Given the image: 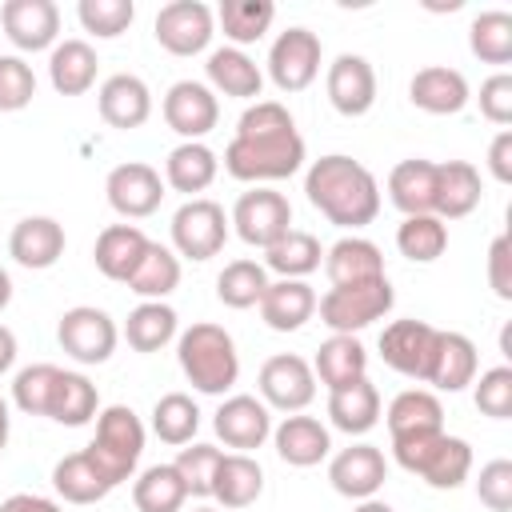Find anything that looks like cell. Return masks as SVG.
Segmentation results:
<instances>
[{
	"label": "cell",
	"mask_w": 512,
	"mask_h": 512,
	"mask_svg": "<svg viewBox=\"0 0 512 512\" xmlns=\"http://www.w3.org/2000/svg\"><path fill=\"white\" fill-rule=\"evenodd\" d=\"M56 340H60V348H64L76 364H104V360H112V352H116L120 328H116V320H112L104 308L76 304V308H68V312L60 316Z\"/></svg>",
	"instance_id": "obj_9"
},
{
	"label": "cell",
	"mask_w": 512,
	"mask_h": 512,
	"mask_svg": "<svg viewBox=\"0 0 512 512\" xmlns=\"http://www.w3.org/2000/svg\"><path fill=\"white\" fill-rule=\"evenodd\" d=\"M304 196L308 204L336 228H368L376 216H380V184L376 176L344 156V152H332V156H320L308 164L304 172Z\"/></svg>",
	"instance_id": "obj_2"
},
{
	"label": "cell",
	"mask_w": 512,
	"mask_h": 512,
	"mask_svg": "<svg viewBox=\"0 0 512 512\" xmlns=\"http://www.w3.org/2000/svg\"><path fill=\"white\" fill-rule=\"evenodd\" d=\"M328 420H332V428H340L348 436L372 432L376 420H380V392H376V384L364 376V380H352L344 388H332L328 392Z\"/></svg>",
	"instance_id": "obj_33"
},
{
	"label": "cell",
	"mask_w": 512,
	"mask_h": 512,
	"mask_svg": "<svg viewBox=\"0 0 512 512\" xmlns=\"http://www.w3.org/2000/svg\"><path fill=\"white\" fill-rule=\"evenodd\" d=\"M264 288H268V268L256 264V260H232L216 276V300L224 308H236V312L256 308Z\"/></svg>",
	"instance_id": "obj_46"
},
{
	"label": "cell",
	"mask_w": 512,
	"mask_h": 512,
	"mask_svg": "<svg viewBox=\"0 0 512 512\" xmlns=\"http://www.w3.org/2000/svg\"><path fill=\"white\" fill-rule=\"evenodd\" d=\"M480 368V352L464 332H436V352H432V372L428 384L436 392H464L476 380Z\"/></svg>",
	"instance_id": "obj_27"
},
{
	"label": "cell",
	"mask_w": 512,
	"mask_h": 512,
	"mask_svg": "<svg viewBox=\"0 0 512 512\" xmlns=\"http://www.w3.org/2000/svg\"><path fill=\"white\" fill-rule=\"evenodd\" d=\"M392 304H396L392 280L372 276V280H356V284H332L316 300V312H320V324H328L336 336H356L368 324L384 320L392 312Z\"/></svg>",
	"instance_id": "obj_4"
},
{
	"label": "cell",
	"mask_w": 512,
	"mask_h": 512,
	"mask_svg": "<svg viewBox=\"0 0 512 512\" xmlns=\"http://www.w3.org/2000/svg\"><path fill=\"white\" fill-rule=\"evenodd\" d=\"M220 456H224V452H220L216 444H188V448H180V452H176L172 468L180 472V480H184L188 496H200V500H208V496H212V480H216Z\"/></svg>",
	"instance_id": "obj_50"
},
{
	"label": "cell",
	"mask_w": 512,
	"mask_h": 512,
	"mask_svg": "<svg viewBox=\"0 0 512 512\" xmlns=\"http://www.w3.org/2000/svg\"><path fill=\"white\" fill-rule=\"evenodd\" d=\"M184 500H188V488L172 464H152L132 480L136 512H180Z\"/></svg>",
	"instance_id": "obj_43"
},
{
	"label": "cell",
	"mask_w": 512,
	"mask_h": 512,
	"mask_svg": "<svg viewBox=\"0 0 512 512\" xmlns=\"http://www.w3.org/2000/svg\"><path fill=\"white\" fill-rule=\"evenodd\" d=\"M276 20V4L272 0H224L216 8V24L224 28V40L232 48L256 44Z\"/></svg>",
	"instance_id": "obj_42"
},
{
	"label": "cell",
	"mask_w": 512,
	"mask_h": 512,
	"mask_svg": "<svg viewBox=\"0 0 512 512\" xmlns=\"http://www.w3.org/2000/svg\"><path fill=\"white\" fill-rule=\"evenodd\" d=\"M228 224L236 228V236L252 248H272L288 228H292V204L284 192L276 188H248L236 196Z\"/></svg>",
	"instance_id": "obj_8"
},
{
	"label": "cell",
	"mask_w": 512,
	"mask_h": 512,
	"mask_svg": "<svg viewBox=\"0 0 512 512\" xmlns=\"http://www.w3.org/2000/svg\"><path fill=\"white\" fill-rule=\"evenodd\" d=\"M152 36L172 56H200L216 36V12L204 0H172L156 12Z\"/></svg>",
	"instance_id": "obj_10"
},
{
	"label": "cell",
	"mask_w": 512,
	"mask_h": 512,
	"mask_svg": "<svg viewBox=\"0 0 512 512\" xmlns=\"http://www.w3.org/2000/svg\"><path fill=\"white\" fill-rule=\"evenodd\" d=\"M472 400L484 416L492 420H508L512 416V368L508 364H496L488 372H480V380H472Z\"/></svg>",
	"instance_id": "obj_51"
},
{
	"label": "cell",
	"mask_w": 512,
	"mask_h": 512,
	"mask_svg": "<svg viewBox=\"0 0 512 512\" xmlns=\"http://www.w3.org/2000/svg\"><path fill=\"white\" fill-rule=\"evenodd\" d=\"M152 432L172 444V448H184L192 444V436L200 432V408L188 392H164L156 404H152Z\"/></svg>",
	"instance_id": "obj_44"
},
{
	"label": "cell",
	"mask_w": 512,
	"mask_h": 512,
	"mask_svg": "<svg viewBox=\"0 0 512 512\" xmlns=\"http://www.w3.org/2000/svg\"><path fill=\"white\" fill-rule=\"evenodd\" d=\"M52 488H56V496L68 500V504H96V500H104V496L112 492L108 476L96 468V460H92L84 448L56 460V468H52Z\"/></svg>",
	"instance_id": "obj_36"
},
{
	"label": "cell",
	"mask_w": 512,
	"mask_h": 512,
	"mask_svg": "<svg viewBox=\"0 0 512 512\" xmlns=\"http://www.w3.org/2000/svg\"><path fill=\"white\" fill-rule=\"evenodd\" d=\"M212 428L216 436L236 448V452H252L260 448L268 436H272V408L260 400V396H248V392H236V396H224L216 416H212Z\"/></svg>",
	"instance_id": "obj_17"
},
{
	"label": "cell",
	"mask_w": 512,
	"mask_h": 512,
	"mask_svg": "<svg viewBox=\"0 0 512 512\" xmlns=\"http://www.w3.org/2000/svg\"><path fill=\"white\" fill-rule=\"evenodd\" d=\"M16 352H20V348H16V332H12L8 324H0V376L16 364Z\"/></svg>",
	"instance_id": "obj_58"
},
{
	"label": "cell",
	"mask_w": 512,
	"mask_h": 512,
	"mask_svg": "<svg viewBox=\"0 0 512 512\" xmlns=\"http://www.w3.org/2000/svg\"><path fill=\"white\" fill-rule=\"evenodd\" d=\"M0 28L20 52H52L60 36V8L52 0H8Z\"/></svg>",
	"instance_id": "obj_19"
},
{
	"label": "cell",
	"mask_w": 512,
	"mask_h": 512,
	"mask_svg": "<svg viewBox=\"0 0 512 512\" xmlns=\"http://www.w3.org/2000/svg\"><path fill=\"white\" fill-rule=\"evenodd\" d=\"M204 72H208V88L220 96H232V100H256L264 88V72L256 68V60L232 44L212 48Z\"/></svg>",
	"instance_id": "obj_28"
},
{
	"label": "cell",
	"mask_w": 512,
	"mask_h": 512,
	"mask_svg": "<svg viewBox=\"0 0 512 512\" xmlns=\"http://www.w3.org/2000/svg\"><path fill=\"white\" fill-rule=\"evenodd\" d=\"M324 272L332 284H356V280H372V276H388L384 272V252L364 240V236H340L332 248H324Z\"/></svg>",
	"instance_id": "obj_35"
},
{
	"label": "cell",
	"mask_w": 512,
	"mask_h": 512,
	"mask_svg": "<svg viewBox=\"0 0 512 512\" xmlns=\"http://www.w3.org/2000/svg\"><path fill=\"white\" fill-rule=\"evenodd\" d=\"M392 456L404 472L420 476L428 488L436 492H452L468 480L472 472V444L464 436H424V440H408V444H392Z\"/></svg>",
	"instance_id": "obj_6"
},
{
	"label": "cell",
	"mask_w": 512,
	"mask_h": 512,
	"mask_svg": "<svg viewBox=\"0 0 512 512\" xmlns=\"http://www.w3.org/2000/svg\"><path fill=\"white\" fill-rule=\"evenodd\" d=\"M408 100L428 112V116H456L468 108L472 92H468V80L460 68H448V64H428L420 68L412 80H408Z\"/></svg>",
	"instance_id": "obj_22"
},
{
	"label": "cell",
	"mask_w": 512,
	"mask_h": 512,
	"mask_svg": "<svg viewBox=\"0 0 512 512\" xmlns=\"http://www.w3.org/2000/svg\"><path fill=\"white\" fill-rule=\"evenodd\" d=\"M256 388H260V400L276 412H304L312 400H316V372L304 356L296 352H276L260 364V376H256Z\"/></svg>",
	"instance_id": "obj_12"
},
{
	"label": "cell",
	"mask_w": 512,
	"mask_h": 512,
	"mask_svg": "<svg viewBox=\"0 0 512 512\" xmlns=\"http://www.w3.org/2000/svg\"><path fill=\"white\" fill-rule=\"evenodd\" d=\"M388 480V460L376 444H348L328 460V484L348 500H372Z\"/></svg>",
	"instance_id": "obj_18"
},
{
	"label": "cell",
	"mask_w": 512,
	"mask_h": 512,
	"mask_svg": "<svg viewBox=\"0 0 512 512\" xmlns=\"http://www.w3.org/2000/svg\"><path fill=\"white\" fill-rule=\"evenodd\" d=\"M8 432H12V416H8V400L0 396V452L8 448Z\"/></svg>",
	"instance_id": "obj_59"
},
{
	"label": "cell",
	"mask_w": 512,
	"mask_h": 512,
	"mask_svg": "<svg viewBox=\"0 0 512 512\" xmlns=\"http://www.w3.org/2000/svg\"><path fill=\"white\" fill-rule=\"evenodd\" d=\"M96 108H100V120L108 128H120V132H132L140 124H148L152 116V92L140 76L132 72H116L100 84L96 92Z\"/></svg>",
	"instance_id": "obj_23"
},
{
	"label": "cell",
	"mask_w": 512,
	"mask_h": 512,
	"mask_svg": "<svg viewBox=\"0 0 512 512\" xmlns=\"http://www.w3.org/2000/svg\"><path fill=\"white\" fill-rule=\"evenodd\" d=\"M488 288L500 300H512V240L504 232L488 244Z\"/></svg>",
	"instance_id": "obj_55"
},
{
	"label": "cell",
	"mask_w": 512,
	"mask_h": 512,
	"mask_svg": "<svg viewBox=\"0 0 512 512\" xmlns=\"http://www.w3.org/2000/svg\"><path fill=\"white\" fill-rule=\"evenodd\" d=\"M76 20H80V28L92 32L96 40H116L120 32L132 28L136 4H132V0H80V4H76Z\"/></svg>",
	"instance_id": "obj_48"
},
{
	"label": "cell",
	"mask_w": 512,
	"mask_h": 512,
	"mask_svg": "<svg viewBox=\"0 0 512 512\" xmlns=\"http://www.w3.org/2000/svg\"><path fill=\"white\" fill-rule=\"evenodd\" d=\"M104 196H108V208L124 220H144L160 208L164 200V180L152 164L144 160H128V164H116L104 180Z\"/></svg>",
	"instance_id": "obj_14"
},
{
	"label": "cell",
	"mask_w": 512,
	"mask_h": 512,
	"mask_svg": "<svg viewBox=\"0 0 512 512\" xmlns=\"http://www.w3.org/2000/svg\"><path fill=\"white\" fill-rule=\"evenodd\" d=\"M436 332L428 320H392L384 332H380V360L408 376V380H420L428 384V372H432V352H436Z\"/></svg>",
	"instance_id": "obj_13"
},
{
	"label": "cell",
	"mask_w": 512,
	"mask_h": 512,
	"mask_svg": "<svg viewBox=\"0 0 512 512\" xmlns=\"http://www.w3.org/2000/svg\"><path fill=\"white\" fill-rule=\"evenodd\" d=\"M172 252L184 256V260H212L220 256L224 240H228V216L216 200L208 196H196V200H184L176 212H172Z\"/></svg>",
	"instance_id": "obj_7"
},
{
	"label": "cell",
	"mask_w": 512,
	"mask_h": 512,
	"mask_svg": "<svg viewBox=\"0 0 512 512\" xmlns=\"http://www.w3.org/2000/svg\"><path fill=\"white\" fill-rule=\"evenodd\" d=\"M0 512H64V508L36 492H12L8 500H0Z\"/></svg>",
	"instance_id": "obj_57"
},
{
	"label": "cell",
	"mask_w": 512,
	"mask_h": 512,
	"mask_svg": "<svg viewBox=\"0 0 512 512\" xmlns=\"http://www.w3.org/2000/svg\"><path fill=\"white\" fill-rule=\"evenodd\" d=\"M352 512H396V508H392L388 500H376V496H372V500H356Z\"/></svg>",
	"instance_id": "obj_60"
},
{
	"label": "cell",
	"mask_w": 512,
	"mask_h": 512,
	"mask_svg": "<svg viewBox=\"0 0 512 512\" xmlns=\"http://www.w3.org/2000/svg\"><path fill=\"white\" fill-rule=\"evenodd\" d=\"M64 224L52 216H24L16 220V228L8 232V256L28 268V272H44L64 256Z\"/></svg>",
	"instance_id": "obj_20"
},
{
	"label": "cell",
	"mask_w": 512,
	"mask_h": 512,
	"mask_svg": "<svg viewBox=\"0 0 512 512\" xmlns=\"http://www.w3.org/2000/svg\"><path fill=\"white\" fill-rule=\"evenodd\" d=\"M480 196H484V184L468 160L436 164V216L440 220H460V216L476 212Z\"/></svg>",
	"instance_id": "obj_34"
},
{
	"label": "cell",
	"mask_w": 512,
	"mask_h": 512,
	"mask_svg": "<svg viewBox=\"0 0 512 512\" xmlns=\"http://www.w3.org/2000/svg\"><path fill=\"white\" fill-rule=\"evenodd\" d=\"M176 328H180V316H176L172 304H164V300H140L128 312V320H124V340L136 352H160V348H168L180 336Z\"/></svg>",
	"instance_id": "obj_37"
},
{
	"label": "cell",
	"mask_w": 512,
	"mask_h": 512,
	"mask_svg": "<svg viewBox=\"0 0 512 512\" xmlns=\"http://www.w3.org/2000/svg\"><path fill=\"white\" fill-rule=\"evenodd\" d=\"M312 372H316V380L332 392V388H344V384H352V380H364L368 376V352H364V344L356 340V336H328L324 344H320V352H316V360H312Z\"/></svg>",
	"instance_id": "obj_38"
},
{
	"label": "cell",
	"mask_w": 512,
	"mask_h": 512,
	"mask_svg": "<svg viewBox=\"0 0 512 512\" xmlns=\"http://www.w3.org/2000/svg\"><path fill=\"white\" fill-rule=\"evenodd\" d=\"M264 492V468L260 460H252L248 452H224L220 456V468H216V480H212V500L228 512L236 508H248L256 504Z\"/></svg>",
	"instance_id": "obj_31"
},
{
	"label": "cell",
	"mask_w": 512,
	"mask_h": 512,
	"mask_svg": "<svg viewBox=\"0 0 512 512\" xmlns=\"http://www.w3.org/2000/svg\"><path fill=\"white\" fill-rule=\"evenodd\" d=\"M324 264V248L312 232L288 228L272 248H264V268L276 272L280 280H304Z\"/></svg>",
	"instance_id": "obj_40"
},
{
	"label": "cell",
	"mask_w": 512,
	"mask_h": 512,
	"mask_svg": "<svg viewBox=\"0 0 512 512\" xmlns=\"http://www.w3.org/2000/svg\"><path fill=\"white\" fill-rule=\"evenodd\" d=\"M320 36L308 32V28H284L272 48H268V80L280 88V92H304L316 76H320Z\"/></svg>",
	"instance_id": "obj_11"
},
{
	"label": "cell",
	"mask_w": 512,
	"mask_h": 512,
	"mask_svg": "<svg viewBox=\"0 0 512 512\" xmlns=\"http://www.w3.org/2000/svg\"><path fill=\"white\" fill-rule=\"evenodd\" d=\"M12 304V276H8V268H0V312Z\"/></svg>",
	"instance_id": "obj_61"
},
{
	"label": "cell",
	"mask_w": 512,
	"mask_h": 512,
	"mask_svg": "<svg viewBox=\"0 0 512 512\" xmlns=\"http://www.w3.org/2000/svg\"><path fill=\"white\" fill-rule=\"evenodd\" d=\"M164 124L184 140H204L220 124V100L204 80H176L164 92Z\"/></svg>",
	"instance_id": "obj_15"
},
{
	"label": "cell",
	"mask_w": 512,
	"mask_h": 512,
	"mask_svg": "<svg viewBox=\"0 0 512 512\" xmlns=\"http://www.w3.org/2000/svg\"><path fill=\"white\" fill-rule=\"evenodd\" d=\"M476 496H480L484 508L508 512L512 508V460H504V456L488 460L476 476Z\"/></svg>",
	"instance_id": "obj_53"
},
{
	"label": "cell",
	"mask_w": 512,
	"mask_h": 512,
	"mask_svg": "<svg viewBox=\"0 0 512 512\" xmlns=\"http://www.w3.org/2000/svg\"><path fill=\"white\" fill-rule=\"evenodd\" d=\"M176 360L184 380L204 396H224L240 380V352L228 328L200 320L176 336Z\"/></svg>",
	"instance_id": "obj_3"
},
{
	"label": "cell",
	"mask_w": 512,
	"mask_h": 512,
	"mask_svg": "<svg viewBox=\"0 0 512 512\" xmlns=\"http://www.w3.org/2000/svg\"><path fill=\"white\" fill-rule=\"evenodd\" d=\"M84 452L96 460V468L108 476L112 488L132 480V472H136V464L144 456V424H140V416L128 404L100 408L96 436H92V444Z\"/></svg>",
	"instance_id": "obj_5"
},
{
	"label": "cell",
	"mask_w": 512,
	"mask_h": 512,
	"mask_svg": "<svg viewBox=\"0 0 512 512\" xmlns=\"http://www.w3.org/2000/svg\"><path fill=\"white\" fill-rule=\"evenodd\" d=\"M192 512H216V508H192Z\"/></svg>",
	"instance_id": "obj_62"
},
{
	"label": "cell",
	"mask_w": 512,
	"mask_h": 512,
	"mask_svg": "<svg viewBox=\"0 0 512 512\" xmlns=\"http://www.w3.org/2000/svg\"><path fill=\"white\" fill-rule=\"evenodd\" d=\"M396 248L412 264H432L448 248V224L440 216H404L396 228Z\"/></svg>",
	"instance_id": "obj_47"
},
{
	"label": "cell",
	"mask_w": 512,
	"mask_h": 512,
	"mask_svg": "<svg viewBox=\"0 0 512 512\" xmlns=\"http://www.w3.org/2000/svg\"><path fill=\"white\" fill-rule=\"evenodd\" d=\"M36 96V72L24 56H0V112H20Z\"/></svg>",
	"instance_id": "obj_52"
},
{
	"label": "cell",
	"mask_w": 512,
	"mask_h": 512,
	"mask_svg": "<svg viewBox=\"0 0 512 512\" xmlns=\"http://www.w3.org/2000/svg\"><path fill=\"white\" fill-rule=\"evenodd\" d=\"M324 92H328V104L340 116L356 120V116L372 112V104H376V72L364 56L340 52L324 72Z\"/></svg>",
	"instance_id": "obj_16"
},
{
	"label": "cell",
	"mask_w": 512,
	"mask_h": 512,
	"mask_svg": "<svg viewBox=\"0 0 512 512\" xmlns=\"http://www.w3.org/2000/svg\"><path fill=\"white\" fill-rule=\"evenodd\" d=\"M148 244H152V240H148L136 224H108V228L96 236L92 260H96L100 276H108V280H116V284H128V276H132L136 264L144 260Z\"/></svg>",
	"instance_id": "obj_30"
},
{
	"label": "cell",
	"mask_w": 512,
	"mask_h": 512,
	"mask_svg": "<svg viewBox=\"0 0 512 512\" xmlns=\"http://www.w3.org/2000/svg\"><path fill=\"white\" fill-rule=\"evenodd\" d=\"M304 164V136L280 100H256L240 112L236 136L224 148V172L240 184H272L296 176Z\"/></svg>",
	"instance_id": "obj_1"
},
{
	"label": "cell",
	"mask_w": 512,
	"mask_h": 512,
	"mask_svg": "<svg viewBox=\"0 0 512 512\" xmlns=\"http://www.w3.org/2000/svg\"><path fill=\"white\" fill-rule=\"evenodd\" d=\"M100 56L88 40H60L48 52V80L60 96H84L96 84Z\"/></svg>",
	"instance_id": "obj_32"
},
{
	"label": "cell",
	"mask_w": 512,
	"mask_h": 512,
	"mask_svg": "<svg viewBox=\"0 0 512 512\" xmlns=\"http://www.w3.org/2000/svg\"><path fill=\"white\" fill-rule=\"evenodd\" d=\"M480 116L492 124H512V72H492L480 84Z\"/></svg>",
	"instance_id": "obj_54"
},
{
	"label": "cell",
	"mask_w": 512,
	"mask_h": 512,
	"mask_svg": "<svg viewBox=\"0 0 512 512\" xmlns=\"http://www.w3.org/2000/svg\"><path fill=\"white\" fill-rule=\"evenodd\" d=\"M488 172L496 184H512V132L500 128L488 144Z\"/></svg>",
	"instance_id": "obj_56"
},
{
	"label": "cell",
	"mask_w": 512,
	"mask_h": 512,
	"mask_svg": "<svg viewBox=\"0 0 512 512\" xmlns=\"http://www.w3.org/2000/svg\"><path fill=\"white\" fill-rule=\"evenodd\" d=\"M384 416H388L392 444H408V440H424V436L444 432V404L428 388H404V392H396Z\"/></svg>",
	"instance_id": "obj_21"
},
{
	"label": "cell",
	"mask_w": 512,
	"mask_h": 512,
	"mask_svg": "<svg viewBox=\"0 0 512 512\" xmlns=\"http://www.w3.org/2000/svg\"><path fill=\"white\" fill-rule=\"evenodd\" d=\"M388 200L404 216H436V160H400L388 172Z\"/></svg>",
	"instance_id": "obj_26"
},
{
	"label": "cell",
	"mask_w": 512,
	"mask_h": 512,
	"mask_svg": "<svg viewBox=\"0 0 512 512\" xmlns=\"http://www.w3.org/2000/svg\"><path fill=\"white\" fill-rule=\"evenodd\" d=\"M96 416H100V392H96V384L84 372L60 368V380H56L52 404H48V420H56L64 428H84Z\"/></svg>",
	"instance_id": "obj_39"
},
{
	"label": "cell",
	"mask_w": 512,
	"mask_h": 512,
	"mask_svg": "<svg viewBox=\"0 0 512 512\" xmlns=\"http://www.w3.org/2000/svg\"><path fill=\"white\" fill-rule=\"evenodd\" d=\"M180 288V256L168 244H148L144 260L136 264V272L128 276V292H136L140 300H164Z\"/></svg>",
	"instance_id": "obj_41"
},
{
	"label": "cell",
	"mask_w": 512,
	"mask_h": 512,
	"mask_svg": "<svg viewBox=\"0 0 512 512\" xmlns=\"http://www.w3.org/2000/svg\"><path fill=\"white\" fill-rule=\"evenodd\" d=\"M272 444H276V456L292 468H312L320 460H328L332 452V432L316 420V416H304V412H288L276 428H272Z\"/></svg>",
	"instance_id": "obj_24"
},
{
	"label": "cell",
	"mask_w": 512,
	"mask_h": 512,
	"mask_svg": "<svg viewBox=\"0 0 512 512\" xmlns=\"http://www.w3.org/2000/svg\"><path fill=\"white\" fill-rule=\"evenodd\" d=\"M316 292L308 280H268L264 296H260V320L272 332H300L312 316H316Z\"/></svg>",
	"instance_id": "obj_25"
},
{
	"label": "cell",
	"mask_w": 512,
	"mask_h": 512,
	"mask_svg": "<svg viewBox=\"0 0 512 512\" xmlns=\"http://www.w3.org/2000/svg\"><path fill=\"white\" fill-rule=\"evenodd\" d=\"M468 48L484 64H512V16L504 8H488L468 24Z\"/></svg>",
	"instance_id": "obj_45"
},
{
	"label": "cell",
	"mask_w": 512,
	"mask_h": 512,
	"mask_svg": "<svg viewBox=\"0 0 512 512\" xmlns=\"http://www.w3.org/2000/svg\"><path fill=\"white\" fill-rule=\"evenodd\" d=\"M216 172H220V156L204 140H184L164 160V188L184 192L188 200H196L204 188H212Z\"/></svg>",
	"instance_id": "obj_29"
},
{
	"label": "cell",
	"mask_w": 512,
	"mask_h": 512,
	"mask_svg": "<svg viewBox=\"0 0 512 512\" xmlns=\"http://www.w3.org/2000/svg\"><path fill=\"white\" fill-rule=\"evenodd\" d=\"M56 380H60L56 364H28V368H20L16 380H12V404L24 416H48Z\"/></svg>",
	"instance_id": "obj_49"
}]
</instances>
